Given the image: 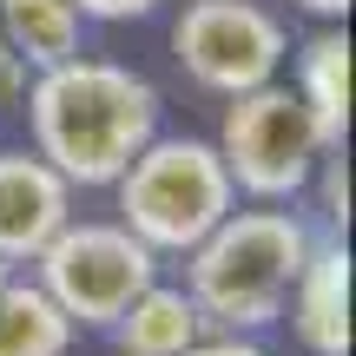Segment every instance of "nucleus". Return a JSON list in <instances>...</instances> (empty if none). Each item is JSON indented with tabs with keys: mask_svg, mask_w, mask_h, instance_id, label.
Masks as SVG:
<instances>
[{
	"mask_svg": "<svg viewBox=\"0 0 356 356\" xmlns=\"http://www.w3.org/2000/svg\"><path fill=\"white\" fill-rule=\"evenodd\" d=\"M33 284L60 304V317L73 330H113L132 297L145 284H159V257L119 218H73L33 257Z\"/></svg>",
	"mask_w": 356,
	"mask_h": 356,
	"instance_id": "nucleus-6",
	"label": "nucleus"
},
{
	"mask_svg": "<svg viewBox=\"0 0 356 356\" xmlns=\"http://www.w3.org/2000/svg\"><path fill=\"white\" fill-rule=\"evenodd\" d=\"M284 86L310 106L323 132L343 145L350 132V26H310L304 40L291 47V79Z\"/></svg>",
	"mask_w": 356,
	"mask_h": 356,
	"instance_id": "nucleus-9",
	"label": "nucleus"
},
{
	"mask_svg": "<svg viewBox=\"0 0 356 356\" xmlns=\"http://www.w3.org/2000/svg\"><path fill=\"white\" fill-rule=\"evenodd\" d=\"M26 86H33V73H26V60H20V53H13L7 26H0V113H20Z\"/></svg>",
	"mask_w": 356,
	"mask_h": 356,
	"instance_id": "nucleus-14",
	"label": "nucleus"
},
{
	"mask_svg": "<svg viewBox=\"0 0 356 356\" xmlns=\"http://www.w3.org/2000/svg\"><path fill=\"white\" fill-rule=\"evenodd\" d=\"M297 13H310L317 26H343L350 20V0H291Z\"/></svg>",
	"mask_w": 356,
	"mask_h": 356,
	"instance_id": "nucleus-17",
	"label": "nucleus"
},
{
	"mask_svg": "<svg viewBox=\"0 0 356 356\" xmlns=\"http://www.w3.org/2000/svg\"><path fill=\"white\" fill-rule=\"evenodd\" d=\"M185 356H270V350L257 343V337H225V330H204Z\"/></svg>",
	"mask_w": 356,
	"mask_h": 356,
	"instance_id": "nucleus-16",
	"label": "nucleus"
},
{
	"mask_svg": "<svg viewBox=\"0 0 356 356\" xmlns=\"http://www.w3.org/2000/svg\"><path fill=\"white\" fill-rule=\"evenodd\" d=\"M26 139L73 191H113V178L159 139V86L126 60L73 53V60L33 73L20 99Z\"/></svg>",
	"mask_w": 356,
	"mask_h": 356,
	"instance_id": "nucleus-1",
	"label": "nucleus"
},
{
	"mask_svg": "<svg viewBox=\"0 0 356 356\" xmlns=\"http://www.w3.org/2000/svg\"><path fill=\"white\" fill-rule=\"evenodd\" d=\"M106 337H113L119 356H185L204 337V317H198V304L185 297V284L159 277V284H145V291L126 304V317H119Z\"/></svg>",
	"mask_w": 356,
	"mask_h": 356,
	"instance_id": "nucleus-10",
	"label": "nucleus"
},
{
	"mask_svg": "<svg viewBox=\"0 0 356 356\" xmlns=\"http://www.w3.org/2000/svg\"><path fill=\"white\" fill-rule=\"evenodd\" d=\"M0 26L26 60V73H47V66L86 53V20L73 0H0Z\"/></svg>",
	"mask_w": 356,
	"mask_h": 356,
	"instance_id": "nucleus-11",
	"label": "nucleus"
},
{
	"mask_svg": "<svg viewBox=\"0 0 356 356\" xmlns=\"http://www.w3.org/2000/svg\"><path fill=\"white\" fill-rule=\"evenodd\" d=\"M73 337L79 330L60 317V304H53L33 277H7L0 284V356H66Z\"/></svg>",
	"mask_w": 356,
	"mask_h": 356,
	"instance_id": "nucleus-12",
	"label": "nucleus"
},
{
	"mask_svg": "<svg viewBox=\"0 0 356 356\" xmlns=\"http://www.w3.org/2000/svg\"><path fill=\"white\" fill-rule=\"evenodd\" d=\"M211 145L225 159L231 191L251 204H297L310 191V178H317V165L337 152V139L310 119V106L284 79L225 99V119H218Z\"/></svg>",
	"mask_w": 356,
	"mask_h": 356,
	"instance_id": "nucleus-4",
	"label": "nucleus"
},
{
	"mask_svg": "<svg viewBox=\"0 0 356 356\" xmlns=\"http://www.w3.org/2000/svg\"><path fill=\"white\" fill-rule=\"evenodd\" d=\"M310 185L323 191V218H330V225H350V165H343V145H337V152L317 165V178H310Z\"/></svg>",
	"mask_w": 356,
	"mask_h": 356,
	"instance_id": "nucleus-13",
	"label": "nucleus"
},
{
	"mask_svg": "<svg viewBox=\"0 0 356 356\" xmlns=\"http://www.w3.org/2000/svg\"><path fill=\"white\" fill-rule=\"evenodd\" d=\"M172 60L211 99H238L284 79L291 26L270 0H178L172 13Z\"/></svg>",
	"mask_w": 356,
	"mask_h": 356,
	"instance_id": "nucleus-5",
	"label": "nucleus"
},
{
	"mask_svg": "<svg viewBox=\"0 0 356 356\" xmlns=\"http://www.w3.org/2000/svg\"><path fill=\"white\" fill-rule=\"evenodd\" d=\"M7 277H13V264H0V284H7Z\"/></svg>",
	"mask_w": 356,
	"mask_h": 356,
	"instance_id": "nucleus-18",
	"label": "nucleus"
},
{
	"mask_svg": "<svg viewBox=\"0 0 356 356\" xmlns=\"http://www.w3.org/2000/svg\"><path fill=\"white\" fill-rule=\"evenodd\" d=\"M79 7V20H99V26H126V20H145V13H159L165 0H73Z\"/></svg>",
	"mask_w": 356,
	"mask_h": 356,
	"instance_id": "nucleus-15",
	"label": "nucleus"
},
{
	"mask_svg": "<svg viewBox=\"0 0 356 356\" xmlns=\"http://www.w3.org/2000/svg\"><path fill=\"white\" fill-rule=\"evenodd\" d=\"M284 317L310 356H350V244L337 238L310 244L304 270L284 297Z\"/></svg>",
	"mask_w": 356,
	"mask_h": 356,
	"instance_id": "nucleus-8",
	"label": "nucleus"
},
{
	"mask_svg": "<svg viewBox=\"0 0 356 356\" xmlns=\"http://www.w3.org/2000/svg\"><path fill=\"white\" fill-rule=\"evenodd\" d=\"M119 225L145 244L152 257H185L238 211V191L225 178L211 139L198 132H159L126 172L113 178Z\"/></svg>",
	"mask_w": 356,
	"mask_h": 356,
	"instance_id": "nucleus-3",
	"label": "nucleus"
},
{
	"mask_svg": "<svg viewBox=\"0 0 356 356\" xmlns=\"http://www.w3.org/2000/svg\"><path fill=\"white\" fill-rule=\"evenodd\" d=\"M310 231L304 211L291 204H238L198 251H185V297L198 304L204 330L225 337H257L284 317V297H291L297 270H304Z\"/></svg>",
	"mask_w": 356,
	"mask_h": 356,
	"instance_id": "nucleus-2",
	"label": "nucleus"
},
{
	"mask_svg": "<svg viewBox=\"0 0 356 356\" xmlns=\"http://www.w3.org/2000/svg\"><path fill=\"white\" fill-rule=\"evenodd\" d=\"M73 218V185L33 145H0V264H33Z\"/></svg>",
	"mask_w": 356,
	"mask_h": 356,
	"instance_id": "nucleus-7",
	"label": "nucleus"
}]
</instances>
